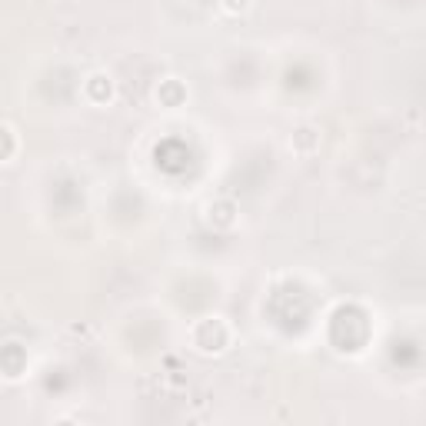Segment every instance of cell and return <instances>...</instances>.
I'll return each mask as SVG.
<instances>
[{"label":"cell","instance_id":"1","mask_svg":"<svg viewBox=\"0 0 426 426\" xmlns=\"http://www.w3.org/2000/svg\"><path fill=\"white\" fill-rule=\"evenodd\" d=\"M223 7H227L230 14H240V10L250 7V0H223Z\"/></svg>","mask_w":426,"mask_h":426}]
</instances>
